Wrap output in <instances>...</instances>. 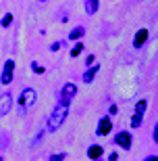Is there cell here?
Here are the masks:
<instances>
[{
	"mask_svg": "<svg viewBox=\"0 0 158 161\" xmlns=\"http://www.w3.org/2000/svg\"><path fill=\"white\" fill-rule=\"evenodd\" d=\"M146 40H148V30H140L137 34H135V38H133V46L135 48L144 46V44H146Z\"/></svg>",
	"mask_w": 158,
	"mask_h": 161,
	"instance_id": "obj_8",
	"label": "cell"
},
{
	"mask_svg": "<svg viewBox=\"0 0 158 161\" xmlns=\"http://www.w3.org/2000/svg\"><path fill=\"white\" fill-rule=\"evenodd\" d=\"M60 46H63V44H60V42H54V44H52V46H50V48H52V50H59Z\"/></svg>",
	"mask_w": 158,
	"mask_h": 161,
	"instance_id": "obj_19",
	"label": "cell"
},
{
	"mask_svg": "<svg viewBox=\"0 0 158 161\" xmlns=\"http://www.w3.org/2000/svg\"><path fill=\"white\" fill-rule=\"evenodd\" d=\"M11 21H13V15H6V17L2 19L0 23H2V27H4V25H8V23H11Z\"/></svg>",
	"mask_w": 158,
	"mask_h": 161,
	"instance_id": "obj_17",
	"label": "cell"
},
{
	"mask_svg": "<svg viewBox=\"0 0 158 161\" xmlns=\"http://www.w3.org/2000/svg\"><path fill=\"white\" fill-rule=\"evenodd\" d=\"M108 159H110V161H117L119 155H117V153H110V157H108Z\"/></svg>",
	"mask_w": 158,
	"mask_h": 161,
	"instance_id": "obj_20",
	"label": "cell"
},
{
	"mask_svg": "<svg viewBox=\"0 0 158 161\" xmlns=\"http://www.w3.org/2000/svg\"><path fill=\"white\" fill-rule=\"evenodd\" d=\"M115 142L119 144V147H123L125 151L131 149V134L129 132H119L117 136H115Z\"/></svg>",
	"mask_w": 158,
	"mask_h": 161,
	"instance_id": "obj_6",
	"label": "cell"
},
{
	"mask_svg": "<svg viewBox=\"0 0 158 161\" xmlns=\"http://www.w3.org/2000/svg\"><path fill=\"white\" fill-rule=\"evenodd\" d=\"M100 155H102V147L100 144H92V149L88 151V157L89 159H98Z\"/></svg>",
	"mask_w": 158,
	"mask_h": 161,
	"instance_id": "obj_10",
	"label": "cell"
},
{
	"mask_svg": "<svg viewBox=\"0 0 158 161\" xmlns=\"http://www.w3.org/2000/svg\"><path fill=\"white\" fill-rule=\"evenodd\" d=\"M67 115H69V105H59V107L50 113V117H48V132H56L59 130L60 125L64 124Z\"/></svg>",
	"mask_w": 158,
	"mask_h": 161,
	"instance_id": "obj_1",
	"label": "cell"
},
{
	"mask_svg": "<svg viewBox=\"0 0 158 161\" xmlns=\"http://www.w3.org/2000/svg\"><path fill=\"white\" fill-rule=\"evenodd\" d=\"M11 107H13V94L11 92L0 94V115L4 117L6 113H11Z\"/></svg>",
	"mask_w": 158,
	"mask_h": 161,
	"instance_id": "obj_4",
	"label": "cell"
},
{
	"mask_svg": "<svg viewBox=\"0 0 158 161\" xmlns=\"http://www.w3.org/2000/svg\"><path fill=\"white\" fill-rule=\"evenodd\" d=\"M77 94V86L75 84H64L63 90H60V98H59V105H69L73 101V96Z\"/></svg>",
	"mask_w": 158,
	"mask_h": 161,
	"instance_id": "obj_3",
	"label": "cell"
},
{
	"mask_svg": "<svg viewBox=\"0 0 158 161\" xmlns=\"http://www.w3.org/2000/svg\"><path fill=\"white\" fill-rule=\"evenodd\" d=\"M81 50H83V44H77V46L73 48V50H71V57H77V54L81 53Z\"/></svg>",
	"mask_w": 158,
	"mask_h": 161,
	"instance_id": "obj_15",
	"label": "cell"
},
{
	"mask_svg": "<svg viewBox=\"0 0 158 161\" xmlns=\"http://www.w3.org/2000/svg\"><path fill=\"white\" fill-rule=\"evenodd\" d=\"M98 69H100L98 65H94V67H89L88 71L83 73V82H85V84H89V82H92V80L96 78V73H98Z\"/></svg>",
	"mask_w": 158,
	"mask_h": 161,
	"instance_id": "obj_9",
	"label": "cell"
},
{
	"mask_svg": "<svg viewBox=\"0 0 158 161\" xmlns=\"http://www.w3.org/2000/svg\"><path fill=\"white\" fill-rule=\"evenodd\" d=\"M146 107H148V103L146 101H140V103H137V107H135V115H144Z\"/></svg>",
	"mask_w": 158,
	"mask_h": 161,
	"instance_id": "obj_13",
	"label": "cell"
},
{
	"mask_svg": "<svg viewBox=\"0 0 158 161\" xmlns=\"http://www.w3.org/2000/svg\"><path fill=\"white\" fill-rule=\"evenodd\" d=\"M63 159H67V155H64V153H59V155H50V161H63Z\"/></svg>",
	"mask_w": 158,
	"mask_h": 161,
	"instance_id": "obj_16",
	"label": "cell"
},
{
	"mask_svg": "<svg viewBox=\"0 0 158 161\" xmlns=\"http://www.w3.org/2000/svg\"><path fill=\"white\" fill-rule=\"evenodd\" d=\"M96 11H98V0H85V13L94 15Z\"/></svg>",
	"mask_w": 158,
	"mask_h": 161,
	"instance_id": "obj_11",
	"label": "cell"
},
{
	"mask_svg": "<svg viewBox=\"0 0 158 161\" xmlns=\"http://www.w3.org/2000/svg\"><path fill=\"white\" fill-rule=\"evenodd\" d=\"M40 2H48V0H40Z\"/></svg>",
	"mask_w": 158,
	"mask_h": 161,
	"instance_id": "obj_21",
	"label": "cell"
},
{
	"mask_svg": "<svg viewBox=\"0 0 158 161\" xmlns=\"http://www.w3.org/2000/svg\"><path fill=\"white\" fill-rule=\"evenodd\" d=\"M140 124H141V115H133L131 117V128H140Z\"/></svg>",
	"mask_w": 158,
	"mask_h": 161,
	"instance_id": "obj_14",
	"label": "cell"
},
{
	"mask_svg": "<svg viewBox=\"0 0 158 161\" xmlns=\"http://www.w3.org/2000/svg\"><path fill=\"white\" fill-rule=\"evenodd\" d=\"M35 98H38V92H35L33 88H25L23 92H21V98H19V109H21V111H27L35 103Z\"/></svg>",
	"mask_w": 158,
	"mask_h": 161,
	"instance_id": "obj_2",
	"label": "cell"
},
{
	"mask_svg": "<svg viewBox=\"0 0 158 161\" xmlns=\"http://www.w3.org/2000/svg\"><path fill=\"white\" fill-rule=\"evenodd\" d=\"M31 69H33L35 73H44V67H40V65H35V63H33V65H31Z\"/></svg>",
	"mask_w": 158,
	"mask_h": 161,
	"instance_id": "obj_18",
	"label": "cell"
},
{
	"mask_svg": "<svg viewBox=\"0 0 158 161\" xmlns=\"http://www.w3.org/2000/svg\"><path fill=\"white\" fill-rule=\"evenodd\" d=\"M13 71H15V61H6L4 69H2V75H0V82L2 84H11L13 82Z\"/></svg>",
	"mask_w": 158,
	"mask_h": 161,
	"instance_id": "obj_5",
	"label": "cell"
},
{
	"mask_svg": "<svg viewBox=\"0 0 158 161\" xmlns=\"http://www.w3.org/2000/svg\"><path fill=\"white\" fill-rule=\"evenodd\" d=\"M83 34H85V30H83L81 25H79V27H75V30L71 31V36H69V38H71V40H79V38H81Z\"/></svg>",
	"mask_w": 158,
	"mask_h": 161,
	"instance_id": "obj_12",
	"label": "cell"
},
{
	"mask_svg": "<svg viewBox=\"0 0 158 161\" xmlns=\"http://www.w3.org/2000/svg\"><path fill=\"white\" fill-rule=\"evenodd\" d=\"M110 128H112L110 119H108V117H102V119L98 121V130H96V134H98V136H104V134L110 132Z\"/></svg>",
	"mask_w": 158,
	"mask_h": 161,
	"instance_id": "obj_7",
	"label": "cell"
}]
</instances>
